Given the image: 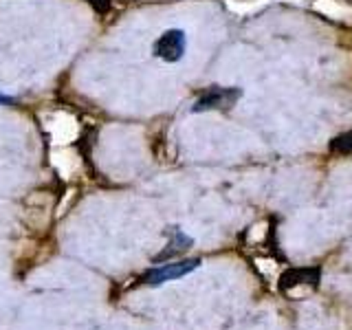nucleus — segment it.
Instances as JSON below:
<instances>
[{
    "label": "nucleus",
    "mask_w": 352,
    "mask_h": 330,
    "mask_svg": "<svg viewBox=\"0 0 352 330\" xmlns=\"http://www.w3.org/2000/svg\"><path fill=\"white\" fill-rule=\"evenodd\" d=\"M242 97L240 86H209L196 97L192 113H209V110H231Z\"/></svg>",
    "instance_id": "nucleus-1"
},
{
    "label": "nucleus",
    "mask_w": 352,
    "mask_h": 330,
    "mask_svg": "<svg viewBox=\"0 0 352 330\" xmlns=\"http://www.w3.org/2000/svg\"><path fill=\"white\" fill-rule=\"evenodd\" d=\"M14 102H16L14 97H9V95H3V93H0V104H5V106H11V104H14Z\"/></svg>",
    "instance_id": "nucleus-8"
},
{
    "label": "nucleus",
    "mask_w": 352,
    "mask_h": 330,
    "mask_svg": "<svg viewBox=\"0 0 352 330\" xmlns=\"http://www.w3.org/2000/svg\"><path fill=\"white\" fill-rule=\"evenodd\" d=\"M88 3H91L93 9L99 11V14H106L108 7H110V0H88Z\"/></svg>",
    "instance_id": "nucleus-7"
},
{
    "label": "nucleus",
    "mask_w": 352,
    "mask_h": 330,
    "mask_svg": "<svg viewBox=\"0 0 352 330\" xmlns=\"http://www.w3.org/2000/svg\"><path fill=\"white\" fill-rule=\"evenodd\" d=\"M330 152L335 154H352V130L344 132V135L335 137L330 141Z\"/></svg>",
    "instance_id": "nucleus-6"
},
{
    "label": "nucleus",
    "mask_w": 352,
    "mask_h": 330,
    "mask_svg": "<svg viewBox=\"0 0 352 330\" xmlns=\"http://www.w3.org/2000/svg\"><path fill=\"white\" fill-rule=\"evenodd\" d=\"M185 51H187V36L183 29H168L163 31L161 36L157 38L152 47L154 58H159L168 64H176L185 58Z\"/></svg>",
    "instance_id": "nucleus-3"
},
{
    "label": "nucleus",
    "mask_w": 352,
    "mask_h": 330,
    "mask_svg": "<svg viewBox=\"0 0 352 330\" xmlns=\"http://www.w3.org/2000/svg\"><path fill=\"white\" fill-rule=\"evenodd\" d=\"M194 247V238L192 236H187L183 229L179 227H172V238L168 242V247H165L157 258H154V264H161V262H168L170 258L174 256H179V253L187 251V249H192Z\"/></svg>",
    "instance_id": "nucleus-4"
},
{
    "label": "nucleus",
    "mask_w": 352,
    "mask_h": 330,
    "mask_svg": "<svg viewBox=\"0 0 352 330\" xmlns=\"http://www.w3.org/2000/svg\"><path fill=\"white\" fill-rule=\"evenodd\" d=\"M198 267H201V258H187L181 262H163V264H157V267L148 269L143 273L141 280L148 286H159V284L172 282V280H181L185 275H190L192 271H196Z\"/></svg>",
    "instance_id": "nucleus-2"
},
{
    "label": "nucleus",
    "mask_w": 352,
    "mask_h": 330,
    "mask_svg": "<svg viewBox=\"0 0 352 330\" xmlns=\"http://www.w3.org/2000/svg\"><path fill=\"white\" fill-rule=\"evenodd\" d=\"M319 282V269H289L286 273H282L280 278V289H295L300 284H311L317 286Z\"/></svg>",
    "instance_id": "nucleus-5"
}]
</instances>
